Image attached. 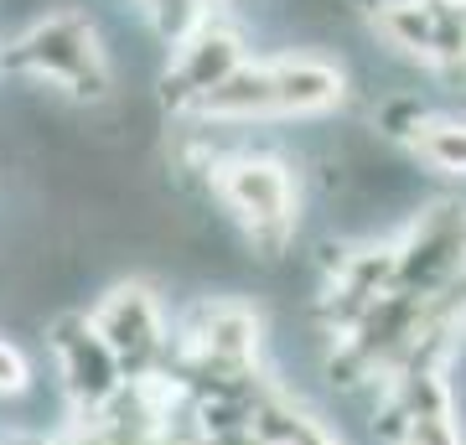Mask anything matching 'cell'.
Listing matches in <instances>:
<instances>
[{"mask_svg": "<svg viewBox=\"0 0 466 445\" xmlns=\"http://www.w3.org/2000/svg\"><path fill=\"white\" fill-rule=\"evenodd\" d=\"M337 99H342V73L332 63H321V57H269V63H238L192 109L208 119H275V115H321Z\"/></svg>", "mask_w": 466, "mask_h": 445, "instance_id": "cell-1", "label": "cell"}, {"mask_svg": "<svg viewBox=\"0 0 466 445\" xmlns=\"http://www.w3.org/2000/svg\"><path fill=\"white\" fill-rule=\"evenodd\" d=\"M218 197L238 217V228L249 233V244L265 259H280L290 233H296V187L290 171L269 156H228L213 166Z\"/></svg>", "mask_w": 466, "mask_h": 445, "instance_id": "cell-2", "label": "cell"}, {"mask_svg": "<svg viewBox=\"0 0 466 445\" xmlns=\"http://www.w3.org/2000/svg\"><path fill=\"white\" fill-rule=\"evenodd\" d=\"M16 63L26 73H36L42 83L63 88L73 99H109V63H104V47L94 26L73 11H57V16L36 21L32 32L16 42Z\"/></svg>", "mask_w": 466, "mask_h": 445, "instance_id": "cell-3", "label": "cell"}, {"mask_svg": "<svg viewBox=\"0 0 466 445\" xmlns=\"http://www.w3.org/2000/svg\"><path fill=\"white\" fill-rule=\"evenodd\" d=\"M461 275H466V207L461 202H435L415 217L404 244H394V290L435 296Z\"/></svg>", "mask_w": 466, "mask_h": 445, "instance_id": "cell-4", "label": "cell"}, {"mask_svg": "<svg viewBox=\"0 0 466 445\" xmlns=\"http://www.w3.org/2000/svg\"><path fill=\"white\" fill-rule=\"evenodd\" d=\"M88 327H94V337L115 352L125 383L150 379V368L161 363V352H167V316H161V300H156V290L140 285V280L115 285V290L99 300V311L88 316Z\"/></svg>", "mask_w": 466, "mask_h": 445, "instance_id": "cell-5", "label": "cell"}, {"mask_svg": "<svg viewBox=\"0 0 466 445\" xmlns=\"http://www.w3.org/2000/svg\"><path fill=\"white\" fill-rule=\"evenodd\" d=\"M52 352H57V373H63V389L73 394V404L84 414H104L125 389V373H119L115 352L94 337L88 316H63L52 327Z\"/></svg>", "mask_w": 466, "mask_h": 445, "instance_id": "cell-6", "label": "cell"}, {"mask_svg": "<svg viewBox=\"0 0 466 445\" xmlns=\"http://www.w3.org/2000/svg\"><path fill=\"white\" fill-rule=\"evenodd\" d=\"M238 63H244L238 36H233L228 26H218V21H198V26L177 42V57H171V73H167V99L177 104V109H192V104H198L208 88H218Z\"/></svg>", "mask_w": 466, "mask_h": 445, "instance_id": "cell-7", "label": "cell"}, {"mask_svg": "<svg viewBox=\"0 0 466 445\" xmlns=\"http://www.w3.org/2000/svg\"><path fill=\"white\" fill-rule=\"evenodd\" d=\"M249 430H254L259 445H342L321 420H311L306 410H296L285 394H259L254 399Z\"/></svg>", "mask_w": 466, "mask_h": 445, "instance_id": "cell-8", "label": "cell"}, {"mask_svg": "<svg viewBox=\"0 0 466 445\" xmlns=\"http://www.w3.org/2000/svg\"><path fill=\"white\" fill-rule=\"evenodd\" d=\"M415 156L446 177H466V119H431L415 125Z\"/></svg>", "mask_w": 466, "mask_h": 445, "instance_id": "cell-9", "label": "cell"}, {"mask_svg": "<svg viewBox=\"0 0 466 445\" xmlns=\"http://www.w3.org/2000/svg\"><path fill=\"white\" fill-rule=\"evenodd\" d=\"M32 389V368L11 342H0V399H21Z\"/></svg>", "mask_w": 466, "mask_h": 445, "instance_id": "cell-10", "label": "cell"}]
</instances>
